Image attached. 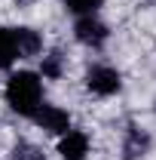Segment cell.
I'll return each mask as SVG.
<instances>
[{
    "label": "cell",
    "mask_w": 156,
    "mask_h": 160,
    "mask_svg": "<svg viewBox=\"0 0 156 160\" xmlns=\"http://www.w3.org/2000/svg\"><path fill=\"white\" fill-rule=\"evenodd\" d=\"M58 71H61V56L52 52L49 59L43 62V74H46V77H58Z\"/></svg>",
    "instance_id": "cell-10"
},
{
    "label": "cell",
    "mask_w": 156,
    "mask_h": 160,
    "mask_svg": "<svg viewBox=\"0 0 156 160\" xmlns=\"http://www.w3.org/2000/svg\"><path fill=\"white\" fill-rule=\"evenodd\" d=\"M16 46H19V59L25 56H37L40 52V37L31 28H16Z\"/></svg>",
    "instance_id": "cell-7"
},
{
    "label": "cell",
    "mask_w": 156,
    "mask_h": 160,
    "mask_svg": "<svg viewBox=\"0 0 156 160\" xmlns=\"http://www.w3.org/2000/svg\"><path fill=\"white\" fill-rule=\"evenodd\" d=\"M43 154H40L37 148H31V145H21L19 151H16V160H40Z\"/></svg>",
    "instance_id": "cell-11"
},
{
    "label": "cell",
    "mask_w": 156,
    "mask_h": 160,
    "mask_svg": "<svg viewBox=\"0 0 156 160\" xmlns=\"http://www.w3.org/2000/svg\"><path fill=\"white\" fill-rule=\"evenodd\" d=\"M40 99H43V86H40L37 74L31 71H19L9 77V86H6V102L12 111L19 114H34L40 108Z\"/></svg>",
    "instance_id": "cell-1"
},
{
    "label": "cell",
    "mask_w": 156,
    "mask_h": 160,
    "mask_svg": "<svg viewBox=\"0 0 156 160\" xmlns=\"http://www.w3.org/2000/svg\"><path fill=\"white\" fill-rule=\"evenodd\" d=\"M71 12H92L95 6H101L104 0H64Z\"/></svg>",
    "instance_id": "cell-9"
},
{
    "label": "cell",
    "mask_w": 156,
    "mask_h": 160,
    "mask_svg": "<svg viewBox=\"0 0 156 160\" xmlns=\"http://www.w3.org/2000/svg\"><path fill=\"white\" fill-rule=\"evenodd\" d=\"M61 157L64 160H83L86 157V151H89V139H86V132H67L58 145Z\"/></svg>",
    "instance_id": "cell-5"
},
{
    "label": "cell",
    "mask_w": 156,
    "mask_h": 160,
    "mask_svg": "<svg viewBox=\"0 0 156 160\" xmlns=\"http://www.w3.org/2000/svg\"><path fill=\"white\" fill-rule=\"evenodd\" d=\"M19 59V46H16V31L0 28V68H9Z\"/></svg>",
    "instance_id": "cell-6"
},
{
    "label": "cell",
    "mask_w": 156,
    "mask_h": 160,
    "mask_svg": "<svg viewBox=\"0 0 156 160\" xmlns=\"http://www.w3.org/2000/svg\"><path fill=\"white\" fill-rule=\"evenodd\" d=\"M144 148H147V136H141L138 129H132L129 132V142H126V157L132 160L138 154H144Z\"/></svg>",
    "instance_id": "cell-8"
},
{
    "label": "cell",
    "mask_w": 156,
    "mask_h": 160,
    "mask_svg": "<svg viewBox=\"0 0 156 160\" xmlns=\"http://www.w3.org/2000/svg\"><path fill=\"white\" fill-rule=\"evenodd\" d=\"M34 117H37V123L46 129V132H67V126H71L67 111L52 108V105H43V108H37V111H34Z\"/></svg>",
    "instance_id": "cell-3"
},
{
    "label": "cell",
    "mask_w": 156,
    "mask_h": 160,
    "mask_svg": "<svg viewBox=\"0 0 156 160\" xmlns=\"http://www.w3.org/2000/svg\"><path fill=\"white\" fill-rule=\"evenodd\" d=\"M77 40H80V43H89V46H98V43L107 40V28H104L98 19L86 16V19L77 22Z\"/></svg>",
    "instance_id": "cell-4"
},
{
    "label": "cell",
    "mask_w": 156,
    "mask_h": 160,
    "mask_svg": "<svg viewBox=\"0 0 156 160\" xmlns=\"http://www.w3.org/2000/svg\"><path fill=\"white\" fill-rule=\"evenodd\" d=\"M86 86L92 92H98V96H110V92L119 89V74L113 68H107V65H98V68H92L86 74Z\"/></svg>",
    "instance_id": "cell-2"
}]
</instances>
